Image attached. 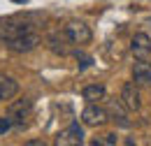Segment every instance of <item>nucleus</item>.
<instances>
[{"label":"nucleus","instance_id":"8","mask_svg":"<svg viewBox=\"0 0 151 146\" xmlns=\"http://www.w3.org/2000/svg\"><path fill=\"white\" fill-rule=\"evenodd\" d=\"M130 51L137 60H147L151 54V37L147 33H135L130 39Z\"/></svg>","mask_w":151,"mask_h":146},{"label":"nucleus","instance_id":"4","mask_svg":"<svg viewBox=\"0 0 151 146\" xmlns=\"http://www.w3.org/2000/svg\"><path fill=\"white\" fill-rule=\"evenodd\" d=\"M30 30H35V28L30 23H26V21H5V23H0V42L5 44V42L26 35Z\"/></svg>","mask_w":151,"mask_h":146},{"label":"nucleus","instance_id":"6","mask_svg":"<svg viewBox=\"0 0 151 146\" xmlns=\"http://www.w3.org/2000/svg\"><path fill=\"white\" fill-rule=\"evenodd\" d=\"M121 102H123V107L130 111H137L142 107V97H139V86L135 84V81H126L123 86H121V97H119Z\"/></svg>","mask_w":151,"mask_h":146},{"label":"nucleus","instance_id":"11","mask_svg":"<svg viewBox=\"0 0 151 146\" xmlns=\"http://www.w3.org/2000/svg\"><path fill=\"white\" fill-rule=\"evenodd\" d=\"M17 93H19V81L14 77H9V74L0 72V102L12 100Z\"/></svg>","mask_w":151,"mask_h":146},{"label":"nucleus","instance_id":"2","mask_svg":"<svg viewBox=\"0 0 151 146\" xmlns=\"http://www.w3.org/2000/svg\"><path fill=\"white\" fill-rule=\"evenodd\" d=\"M63 30H65L68 39H70L72 44H77V47H81V44H88V42H91V37H93L91 28H88L84 21H79V19H72V21H68Z\"/></svg>","mask_w":151,"mask_h":146},{"label":"nucleus","instance_id":"17","mask_svg":"<svg viewBox=\"0 0 151 146\" xmlns=\"http://www.w3.org/2000/svg\"><path fill=\"white\" fill-rule=\"evenodd\" d=\"M28 146H44V142H35V139H30V142H26Z\"/></svg>","mask_w":151,"mask_h":146},{"label":"nucleus","instance_id":"12","mask_svg":"<svg viewBox=\"0 0 151 146\" xmlns=\"http://www.w3.org/2000/svg\"><path fill=\"white\" fill-rule=\"evenodd\" d=\"M107 114H109V121H114L119 128H130V118H128V114L123 111V102H121V100H112Z\"/></svg>","mask_w":151,"mask_h":146},{"label":"nucleus","instance_id":"14","mask_svg":"<svg viewBox=\"0 0 151 146\" xmlns=\"http://www.w3.org/2000/svg\"><path fill=\"white\" fill-rule=\"evenodd\" d=\"M95 146L98 144H105V146H114V144H119V137H116V132H105L102 137H98L93 142Z\"/></svg>","mask_w":151,"mask_h":146},{"label":"nucleus","instance_id":"5","mask_svg":"<svg viewBox=\"0 0 151 146\" xmlns=\"http://www.w3.org/2000/svg\"><path fill=\"white\" fill-rule=\"evenodd\" d=\"M107 121H109V114H107V109L98 107L95 102H88V107L81 111V123H84V125H88V128L105 125Z\"/></svg>","mask_w":151,"mask_h":146},{"label":"nucleus","instance_id":"7","mask_svg":"<svg viewBox=\"0 0 151 146\" xmlns=\"http://www.w3.org/2000/svg\"><path fill=\"white\" fill-rule=\"evenodd\" d=\"M70 39L65 35V30L60 33V30H54V33H49L47 35V47H49V51L56 56H68L70 54Z\"/></svg>","mask_w":151,"mask_h":146},{"label":"nucleus","instance_id":"16","mask_svg":"<svg viewBox=\"0 0 151 146\" xmlns=\"http://www.w3.org/2000/svg\"><path fill=\"white\" fill-rule=\"evenodd\" d=\"M12 128H14V125H12L9 116H0V135H7Z\"/></svg>","mask_w":151,"mask_h":146},{"label":"nucleus","instance_id":"13","mask_svg":"<svg viewBox=\"0 0 151 146\" xmlns=\"http://www.w3.org/2000/svg\"><path fill=\"white\" fill-rule=\"evenodd\" d=\"M105 95H107V88L102 84H88L81 88V97L86 102H100V100H105Z\"/></svg>","mask_w":151,"mask_h":146},{"label":"nucleus","instance_id":"1","mask_svg":"<svg viewBox=\"0 0 151 146\" xmlns=\"http://www.w3.org/2000/svg\"><path fill=\"white\" fill-rule=\"evenodd\" d=\"M30 114H33V102L30 100H17V102H12L9 107H7V116H9V121H12V125L14 128L23 130L28 123H30Z\"/></svg>","mask_w":151,"mask_h":146},{"label":"nucleus","instance_id":"15","mask_svg":"<svg viewBox=\"0 0 151 146\" xmlns=\"http://www.w3.org/2000/svg\"><path fill=\"white\" fill-rule=\"evenodd\" d=\"M75 58L79 60V63H77V65H79V70H84V67H88V65L93 63V58H91V56H86L81 49H77V51H75Z\"/></svg>","mask_w":151,"mask_h":146},{"label":"nucleus","instance_id":"10","mask_svg":"<svg viewBox=\"0 0 151 146\" xmlns=\"http://www.w3.org/2000/svg\"><path fill=\"white\" fill-rule=\"evenodd\" d=\"M132 81L137 86H151V63L149 60H137L132 65Z\"/></svg>","mask_w":151,"mask_h":146},{"label":"nucleus","instance_id":"9","mask_svg":"<svg viewBox=\"0 0 151 146\" xmlns=\"http://www.w3.org/2000/svg\"><path fill=\"white\" fill-rule=\"evenodd\" d=\"M56 144H84V128L79 125V121H72L65 132H60Z\"/></svg>","mask_w":151,"mask_h":146},{"label":"nucleus","instance_id":"18","mask_svg":"<svg viewBox=\"0 0 151 146\" xmlns=\"http://www.w3.org/2000/svg\"><path fill=\"white\" fill-rule=\"evenodd\" d=\"M14 2H26V0H14Z\"/></svg>","mask_w":151,"mask_h":146},{"label":"nucleus","instance_id":"3","mask_svg":"<svg viewBox=\"0 0 151 146\" xmlns=\"http://www.w3.org/2000/svg\"><path fill=\"white\" fill-rule=\"evenodd\" d=\"M40 44V35L35 30H30V33H26V35L21 37H14V39H9V42H5V47L12 51V54H30L33 49H37Z\"/></svg>","mask_w":151,"mask_h":146}]
</instances>
